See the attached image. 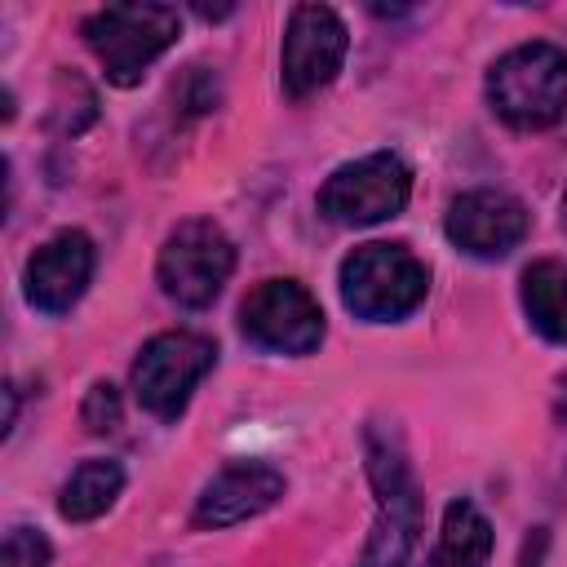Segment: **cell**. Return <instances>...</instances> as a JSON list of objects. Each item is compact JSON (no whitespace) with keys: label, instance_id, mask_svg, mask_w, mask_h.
I'll return each mask as SVG.
<instances>
[{"label":"cell","instance_id":"obj_20","mask_svg":"<svg viewBox=\"0 0 567 567\" xmlns=\"http://www.w3.org/2000/svg\"><path fill=\"white\" fill-rule=\"evenodd\" d=\"M563 230H567V195H563Z\"/></svg>","mask_w":567,"mask_h":567},{"label":"cell","instance_id":"obj_14","mask_svg":"<svg viewBox=\"0 0 567 567\" xmlns=\"http://www.w3.org/2000/svg\"><path fill=\"white\" fill-rule=\"evenodd\" d=\"M523 310L545 341L567 346V261L545 257L523 270Z\"/></svg>","mask_w":567,"mask_h":567},{"label":"cell","instance_id":"obj_8","mask_svg":"<svg viewBox=\"0 0 567 567\" xmlns=\"http://www.w3.org/2000/svg\"><path fill=\"white\" fill-rule=\"evenodd\" d=\"M239 328L275 354H310L323 341V310L297 279H266L239 306Z\"/></svg>","mask_w":567,"mask_h":567},{"label":"cell","instance_id":"obj_17","mask_svg":"<svg viewBox=\"0 0 567 567\" xmlns=\"http://www.w3.org/2000/svg\"><path fill=\"white\" fill-rule=\"evenodd\" d=\"M80 421L89 425V434H111L120 425V390L111 381H93L80 403Z\"/></svg>","mask_w":567,"mask_h":567},{"label":"cell","instance_id":"obj_5","mask_svg":"<svg viewBox=\"0 0 567 567\" xmlns=\"http://www.w3.org/2000/svg\"><path fill=\"white\" fill-rule=\"evenodd\" d=\"M235 270V244L226 239V230L208 217H186L168 230L155 275L164 297H173L186 310H204L217 301L221 284Z\"/></svg>","mask_w":567,"mask_h":567},{"label":"cell","instance_id":"obj_19","mask_svg":"<svg viewBox=\"0 0 567 567\" xmlns=\"http://www.w3.org/2000/svg\"><path fill=\"white\" fill-rule=\"evenodd\" d=\"M554 416H558V425H567V377L558 381V394H554Z\"/></svg>","mask_w":567,"mask_h":567},{"label":"cell","instance_id":"obj_7","mask_svg":"<svg viewBox=\"0 0 567 567\" xmlns=\"http://www.w3.org/2000/svg\"><path fill=\"white\" fill-rule=\"evenodd\" d=\"M412 195V173L394 151H372L354 164H341L319 186V213L337 226H372L399 217Z\"/></svg>","mask_w":567,"mask_h":567},{"label":"cell","instance_id":"obj_3","mask_svg":"<svg viewBox=\"0 0 567 567\" xmlns=\"http://www.w3.org/2000/svg\"><path fill=\"white\" fill-rule=\"evenodd\" d=\"M177 31H182V13L173 4H106L80 22L89 53L120 89L137 84L146 66L177 40Z\"/></svg>","mask_w":567,"mask_h":567},{"label":"cell","instance_id":"obj_10","mask_svg":"<svg viewBox=\"0 0 567 567\" xmlns=\"http://www.w3.org/2000/svg\"><path fill=\"white\" fill-rule=\"evenodd\" d=\"M527 226H532L527 208L514 195L487 190V186L456 195L447 208V221H443L447 239L470 257H505L509 248L523 244Z\"/></svg>","mask_w":567,"mask_h":567},{"label":"cell","instance_id":"obj_9","mask_svg":"<svg viewBox=\"0 0 567 567\" xmlns=\"http://www.w3.org/2000/svg\"><path fill=\"white\" fill-rule=\"evenodd\" d=\"M346 49H350L346 22L328 4H297L288 13L284 71H279L288 97H310L323 84H332L341 62H346Z\"/></svg>","mask_w":567,"mask_h":567},{"label":"cell","instance_id":"obj_16","mask_svg":"<svg viewBox=\"0 0 567 567\" xmlns=\"http://www.w3.org/2000/svg\"><path fill=\"white\" fill-rule=\"evenodd\" d=\"M173 97H177V106H182L186 115H208V111H217V102H221V80H217L208 66H190V71L182 75V84L173 89Z\"/></svg>","mask_w":567,"mask_h":567},{"label":"cell","instance_id":"obj_2","mask_svg":"<svg viewBox=\"0 0 567 567\" xmlns=\"http://www.w3.org/2000/svg\"><path fill=\"white\" fill-rule=\"evenodd\" d=\"M487 102L509 128L523 133L558 124L567 115V53L545 40L509 49L487 71Z\"/></svg>","mask_w":567,"mask_h":567},{"label":"cell","instance_id":"obj_4","mask_svg":"<svg viewBox=\"0 0 567 567\" xmlns=\"http://www.w3.org/2000/svg\"><path fill=\"white\" fill-rule=\"evenodd\" d=\"M430 288V270L403 244H363L341 261V301L368 323L408 319Z\"/></svg>","mask_w":567,"mask_h":567},{"label":"cell","instance_id":"obj_13","mask_svg":"<svg viewBox=\"0 0 567 567\" xmlns=\"http://www.w3.org/2000/svg\"><path fill=\"white\" fill-rule=\"evenodd\" d=\"M487 558H492V523L474 501H452L443 509V527L425 567H487Z\"/></svg>","mask_w":567,"mask_h":567},{"label":"cell","instance_id":"obj_6","mask_svg":"<svg viewBox=\"0 0 567 567\" xmlns=\"http://www.w3.org/2000/svg\"><path fill=\"white\" fill-rule=\"evenodd\" d=\"M217 346L204 332H159L133 359V394L151 416H182L195 385L213 372Z\"/></svg>","mask_w":567,"mask_h":567},{"label":"cell","instance_id":"obj_15","mask_svg":"<svg viewBox=\"0 0 567 567\" xmlns=\"http://www.w3.org/2000/svg\"><path fill=\"white\" fill-rule=\"evenodd\" d=\"M120 492H124V470L115 461H106V456H93V461H84V465L71 470V478L62 483L58 509L71 523H89V518L106 514Z\"/></svg>","mask_w":567,"mask_h":567},{"label":"cell","instance_id":"obj_11","mask_svg":"<svg viewBox=\"0 0 567 567\" xmlns=\"http://www.w3.org/2000/svg\"><path fill=\"white\" fill-rule=\"evenodd\" d=\"M93 279V239L84 230H58L27 261V301L44 315H66Z\"/></svg>","mask_w":567,"mask_h":567},{"label":"cell","instance_id":"obj_12","mask_svg":"<svg viewBox=\"0 0 567 567\" xmlns=\"http://www.w3.org/2000/svg\"><path fill=\"white\" fill-rule=\"evenodd\" d=\"M284 496V474L266 461H230L221 465L195 501V527H235L266 514Z\"/></svg>","mask_w":567,"mask_h":567},{"label":"cell","instance_id":"obj_1","mask_svg":"<svg viewBox=\"0 0 567 567\" xmlns=\"http://www.w3.org/2000/svg\"><path fill=\"white\" fill-rule=\"evenodd\" d=\"M363 452H368V478L377 492V518H372L363 558L354 567H403L421 532V496L408 470V452L394 425H368Z\"/></svg>","mask_w":567,"mask_h":567},{"label":"cell","instance_id":"obj_18","mask_svg":"<svg viewBox=\"0 0 567 567\" xmlns=\"http://www.w3.org/2000/svg\"><path fill=\"white\" fill-rule=\"evenodd\" d=\"M49 558H53V549H49V540H44L40 532L13 527V532L4 536L0 567H49Z\"/></svg>","mask_w":567,"mask_h":567}]
</instances>
